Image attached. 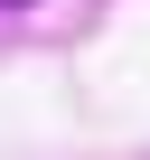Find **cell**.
Instances as JSON below:
<instances>
[{
  "label": "cell",
  "mask_w": 150,
  "mask_h": 160,
  "mask_svg": "<svg viewBox=\"0 0 150 160\" xmlns=\"http://www.w3.org/2000/svg\"><path fill=\"white\" fill-rule=\"evenodd\" d=\"M0 10H19V0H0Z\"/></svg>",
  "instance_id": "1"
}]
</instances>
